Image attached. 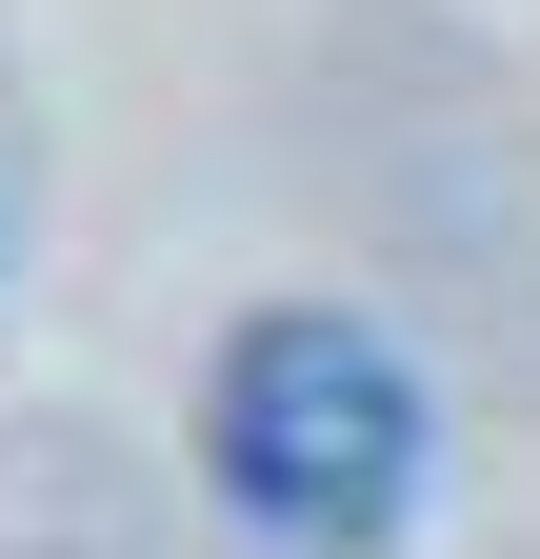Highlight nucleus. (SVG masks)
I'll return each instance as SVG.
<instances>
[{
	"label": "nucleus",
	"instance_id": "1",
	"mask_svg": "<svg viewBox=\"0 0 540 559\" xmlns=\"http://www.w3.org/2000/svg\"><path fill=\"white\" fill-rule=\"evenodd\" d=\"M200 460H221V500L260 539L361 559V539H400V500H421V380H400L361 320L281 300V320L221 340V380H200Z\"/></svg>",
	"mask_w": 540,
	"mask_h": 559
}]
</instances>
